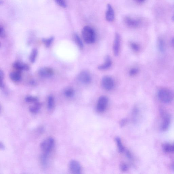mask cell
<instances>
[{"instance_id":"1","label":"cell","mask_w":174,"mask_h":174,"mask_svg":"<svg viewBox=\"0 0 174 174\" xmlns=\"http://www.w3.org/2000/svg\"><path fill=\"white\" fill-rule=\"evenodd\" d=\"M83 39L86 43L91 44L95 41L96 34L94 30L90 27H84L82 32Z\"/></svg>"},{"instance_id":"2","label":"cell","mask_w":174,"mask_h":174,"mask_svg":"<svg viewBox=\"0 0 174 174\" xmlns=\"http://www.w3.org/2000/svg\"><path fill=\"white\" fill-rule=\"evenodd\" d=\"M158 95L160 100L164 103H170L174 98L173 92L167 89H161L158 92Z\"/></svg>"},{"instance_id":"3","label":"cell","mask_w":174,"mask_h":174,"mask_svg":"<svg viewBox=\"0 0 174 174\" xmlns=\"http://www.w3.org/2000/svg\"><path fill=\"white\" fill-rule=\"evenodd\" d=\"M54 144V139L52 137H50L45 140L41 143L40 147L43 153L49 155L53 149Z\"/></svg>"},{"instance_id":"4","label":"cell","mask_w":174,"mask_h":174,"mask_svg":"<svg viewBox=\"0 0 174 174\" xmlns=\"http://www.w3.org/2000/svg\"><path fill=\"white\" fill-rule=\"evenodd\" d=\"M108 99L106 96H102L100 97L97 103V111L100 112H102L105 111L108 104Z\"/></svg>"},{"instance_id":"5","label":"cell","mask_w":174,"mask_h":174,"mask_svg":"<svg viewBox=\"0 0 174 174\" xmlns=\"http://www.w3.org/2000/svg\"><path fill=\"white\" fill-rule=\"evenodd\" d=\"M114 84L113 79L110 76H104L102 79V86L106 91L111 90L113 88Z\"/></svg>"},{"instance_id":"6","label":"cell","mask_w":174,"mask_h":174,"mask_svg":"<svg viewBox=\"0 0 174 174\" xmlns=\"http://www.w3.org/2000/svg\"><path fill=\"white\" fill-rule=\"evenodd\" d=\"M124 22L127 26L132 28L139 27L141 24V22L140 20L134 19L130 16L125 17Z\"/></svg>"},{"instance_id":"7","label":"cell","mask_w":174,"mask_h":174,"mask_svg":"<svg viewBox=\"0 0 174 174\" xmlns=\"http://www.w3.org/2000/svg\"><path fill=\"white\" fill-rule=\"evenodd\" d=\"M78 80L82 83L84 84H88L90 83L91 81V77L90 74L88 71L84 70L79 74L78 76Z\"/></svg>"},{"instance_id":"8","label":"cell","mask_w":174,"mask_h":174,"mask_svg":"<svg viewBox=\"0 0 174 174\" xmlns=\"http://www.w3.org/2000/svg\"><path fill=\"white\" fill-rule=\"evenodd\" d=\"M69 168L71 172L74 174H80L82 171L81 165L78 161L72 160L69 163Z\"/></svg>"},{"instance_id":"9","label":"cell","mask_w":174,"mask_h":174,"mask_svg":"<svg viewBox=\"0 0 174 174\" xmlns=\"http://www.w3.org/2000/svg\"><path fill=\"white\" fill-rule=\"evenodd\" d=\"M120 43H121L120 36L118 34L116 33L115 35L113 47L114 55L116 56H118L119 54Z\"/></svg>"},{"instance_id":"10","label":"cell","mask_w":174,"mask_h":174,"mask_svg":"<svg viewBox=\"0 0 174 174\" xmlns=\"http://www.w3.org/2000/svg\"><path fill=\"white\" fill-rule=\"evenodd\" d=\"M171 122V118L169 115L165 114L163 117V120L161 129L163 131H165L169 128Z\"/></svg>"},{"instance_id":"11","label":"cell","mask_w":174,"mask_h":174,"mask_svg":"<svg viewBox=\"0 0 174 174\" xmlns=\"http://www.w3.org/2000/svg\"><path fill=\"white\" fill-rule=\"evenodd\" d=\"M53 70L50 68H43L39 71V75L43 78L50 77L53 75Z\"/></svg>"},{"instance_id":"12","label":"cell","mask_w":174,"mask_h":174,"mask_svg":"<svg viewBox=\"0 0 174 174\" xmlns=\"http://www.w3.org/2000/svg\"><path fill=\"white\" fill-rule=\"evenodd\" d=\"M106 19L107 21L111 22L113 21L115 18L114 10L110 4L107 5V9L106 14Z\"/></svg>"},{"instance_id":"13","label":"cell","mask_w":174,"mask_h":174,"mask_svg":"<svg viewBox=\"0 0 174 174\" xmlns=\"http://www.w3.org/2000/svg\"><path fill=\"white\" fill-rule=\"evenodd\" d=\"M112 64V61L110 57L109 56H107L105 59V61L103 64L100 65L98 67V68L100 70H106L111 67Z\"/></svg>"},{"instance_id":"14","label":"cell","mask_w":174,"mask_h":174,"mask_svg":"<svg viewBox=\"0 0 174 174\" xmlns=\"http://www.w3.org/2000/svg\"><path fill=\"white\" fill-rule=\"evenodd\" d=\"M13 66L16 70L19 71L22 70H27L29 69V66L26 64L19 62H15L13 64Z\"/></svg>"},{"instance_id":"15","label":"cell","mask_w":174,"mask_h":174,"mask_svg":"<svg viewBox=\"0 0 174 174\" xmlns=\"http://www.w3.org/2000/svg\"><path fill=\"white\" fill-rule=\"evenodd\" d=\"M10 78L12 81L15 82H17L21 80L22 78L21 73L20 71L18 70L12 72L10 74Z\"/></svg>"},{"instance_id":"16","label":"cell","mask_w":174,"mask_h":174,"mask_svg":"<svg viewBox=\"0 0 174 174\" xmlns=\"http://www.w3.org/2000/svg\"><path fill=\"white\" fill-rule=\"evenodd\" d=\"M163 149L166 152H174V142L172 143H165L162 146Z\"/></svg>"},{"instance_id":"17","label":"cell","mask_w":174,"mask_h":174,"mask_svg":"<svg viewBox=\"0 0 174 174\" xmlns=\"http://www.w3.org/2000/svg\"><path fill=\"white\" fill-rule=\"evenodd\" d=\"M40 107V104L37 102L34 106L30 107L29 111L33 114L37 113L39 111Z\"/></svg>"},{"instance_id":"18","label":"cell","mask_w":174,"mask_h":174,"mask_svg":"<svg viewBox=\"0 0 174 174\" xmlns=\"http://www.w3.org/2000/svg\"><path fill=\"white\" fill-rule=\"evenodd\" d=\"M74 40L78 47L81 49H82L83 48V45L80 37L77 34H74Z\"/></svg>"},{"instance_id":"19","label":"cell","mask_w":174,"mask_h":174,"mask_svg":"<svg viewBox=\"0 0 174 174\" xmlns=\"http://www.w3.org/2000/svg\"><path fill=\"white\" fill-rule=\"evenodd\" d=\"M55 100L54 97L52 96L48 97L47 101L48 109L49 110H52L54 106Z\"/></svg>"},{"instance_id":"20","label":"cell","mask_w":174,"mask_h":174,"mask_svg":"<svg viewBox=\"0 0 174 174\" xmlns=\"http://www.w3.org/2000/svg\"><path fill=\"white\" fill-rule=\"evenodd\" d=\"M116 141L119 152L120 153L123 152L124 148L122 145L121 139L119 137H116Z\"/></svg>"},{"instance_id":"21","label":"cell","mask_w":174,"mask_h":174,"mask_svg":"<svg viewBox=\"0 0 174 174\" xmlns=\"http://www.w3.org/2000/svg\"><path fill=\"white\" fill-rule=\"evenodd\" d=\"M38 51L37 49L33 50L30 55V60L32 63H34L37 57Z\"/></svg>"},{"instance_id":"22","label":"cell","mask_w":174,"mask_h":174,"mask_svg":"<svg viewBox=\"0 0 174 174\" xmlns=\"http://www.w3.org/2000/svg\"><path fill=\"white\" fill-rule=\"evenodd\" d=\"M75 93L74 89L71 88L66 89L64 92L65 96L68 98H71L73 96Z\"/></svg>"},{"instance_id":"23","label":"cell","mask_w":174,"mask_h":174,"mask_svg":"<svg viewBox=\"0 0 174 174\" xmlns=\"http://www.w3.org/2000/svg\"><path fill=\"white\" fill-rule=\"evenodd\" d=\"M49 155L43 153L41 156L40 160L42 165L44 166L47 165Z\"/></svg>"},{"instance_id":"24","label":"cell","mask_w":174,"mask_h":174,"mask_svg":"<svg viewBox=\"0 0 174 174\" xmlns=\"http://www.w3.org/2000/svg\"><path fill=\"white\" fill-rule=\"evenodd\" d=\"M25 100L28 103H36L38 101V99L36 97L32 96H27L25 98Z\"/></svg>"},{"instance_id":"25","label":"cell","mask_w":174,"mask_h":174,"mask_svg":"<svg viewBox=\"0 0 174 174\" xmlns=\"http://www.w3.org/2000/svg\"><path fill=\"white\" fill-rule=\"evenodd\" d=\"M54 40L53 37L48 38V39H44L43 40V42L46 46V47H49L52 44Z\"/></svg>"},{"instance_id":"26","label":"cell","mask_w":174,"mask_h":174,"mask_svg":"<svg viewBox=\"0 0 174 174\" xmlns=\"http://www.w3.org/2000/svg\"><path fill=\"white\" fill-rule=\"evenodd\" d=\"M55 1L59 6L63 8H66L67 6V4L65 0H55Z\"/></svg>"},{"instance_id":"27","label":"cell","mask_w":174,"mask_h":174,"mask_svg":"<svg viewBox=\"0 0 174 174\" xmlns=\"http://www.w3.org/2000/svg\"><path fill=\"white\" fill-rule=\"evenodd\" d=\"M158 47L161 52H163L165 50V44L163 41L162 39H160L158 41Z\"/></svg>"},{"instance_id":"28","label":"cell","mask_w":174,"mask_h":174,"mask_svg":"<svg viewBox=\"0 0 174 174\" xmlns=\"http://www.w3.org/2000/svg\"><path fill=\"white\" fill-rule=\"evenodd\" d=\"M130 47H131L133 50L136 51V52L139 50V46L136 43L132 42L130 43Z\"/></svg>"},{"instance_id":"29","label":"cell","mask_w":174,"mask_h":174,"mask_svg":"<svg viewBox=\"0 0 174 174\" xmlns=\"http://www.w3.org/2000/svg\"><path fill=\"white\" fill-rule=\"evenodd\" d=\"M139 72V70L136 68H133L130 70L129 72V74L130 76H134L136 75Z\"/></svg>"},{"instance_id":"30","label":"cell","mask_w":174,"mask_h":174,"mask_svg":"<svg viewBox=\"0 0 174 174\" xmlns=\"http://www.w3.org/2000/svg\"><path fill=\"white\" fill-rule=\"evenodd\" d=\"M121 168L122 171H126L128 169V166L126 164H123L121 166Z\"/></svg>"},{"instance_id":"31","label":"cell","mask_w":174,"mask_h":174,"mask_svg":"<svg viewBox=\"0 0 174 174\" xmlns=\"http://www.w3.org/2000/svg\"><path fill=\"white\" fill-rule=\"evenodd\" d=\"M1 32H0V35H1V37L2 38H3L5 37V32L4 30L3 27L1 26Z\"/></svg>"},{"instance_id":"32","label":"cell","mask_w":174,"mask_h":174,"mask_svg":"<svg viewBox=\"0 0 174 174\" xmlns=\"http://www.w3.org/2000/svg\"><path fill=\"white\" fill-rule=\"evenodd\" d=\"M127 122V120L126 119H123L122 120L121 122H120V126L121 127H123L126 124Z\"/></svg>"},{"instance_id":"33","label":"cell","mask_w":174,"mask_h":174,"mask_svg":"<svg viewBox=\"0 0 174 174\" xmlns=\"http://www.w3.org/2000/svg\"><path fill=\"white\" fill-rule=\"evenodd\" d=\"M126 155L128 158H130V159H131L132 157L131 154L129 151H128L127 152Z\"/></svg>"},{"instance_id":"34","label":"cell","mask_w":174,"mask_h":174,"mask_svg":"<svg viewBox=\"0 0 174 174\" xmlns=\"http://www.w3.org/2000/svg\"><path fill=\"white\" fill-rule=\"evenodd\" d=\"M135 1L137 3H142L144 2L146 0H135Z\"/></svg>"},{"instance_id":"35","label":"cell","mask_w":174,"mask_h":174,"mask_svg":"<svg viewBox=\"0 0 174 174\" xmlns=\"http://www.w3.org/2000/svg\"><path fill=\"white\" fill-rule=\"evenodd\" d=\"M0 147H1V149L2 150H4L5 149V146L1 142L0 144Z\"/></svg>"},{"instance_id":"36","label":"cell","mask_w":174,"mask_h":174,"mask_svg":"<svg viewBox=\"0 0 174 174\" xmlns=\"http://www.w3.org/2000/svg\"><path fill=\"white\" fill-rule=\"evenodd\" d=\"M172 43L173 45V46L174 47V38H173L172 40Z\"/></svg>"},{"instance_id":"37","label":"cell","mask_w":174,"mask_h":174,"mask_svg":"<svg viewBox=\"0 0 174 174\" xmlns=\"http://www.w3.org/2000/svg\"><path fill=\"white\" fill-rule=\"evenodd\" d=\"M172 20H173L174 21V16L172 17Z\"/></svg>"},{"instance_id":"38","label":"cell","mask_w":174,"mask_h":174,"mask_svg":"<svg viewBox=\"0 0 174 174\" xmlns=\"http://www.w3.org/2000/svg\"><path fill=\"white\" fill-rule=\"evenodd\" d=\"M173 168H174V165H173Z\"/></svg>"}]
</instances>
